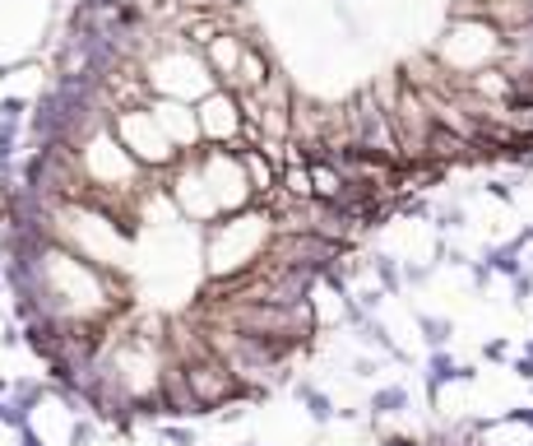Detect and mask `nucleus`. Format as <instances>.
<instances>
[{"instance_id": "f257e3e1", "label": "nucleus", "mask_w": 533, "mask_h": 446, "mask_svg": "<svg viewBox=\"0 0 533 446\" xmlns=\"http://www.w3.org/2000/svg\"><path fill=\"white\" fill-rule=\"evenodd\" d=\"M112 140L126 149V154L149 172H168L181 163V149L172 144V135L163 130V121L153 117V108H112V121H107Z\"/></svg>"}, {"instance_id": "f03ea898", "label": "nucleus", "mask_w": 533, "mask_h": 446, "mask_svg": "<svg viewBox=\"0 0 533 446\" xmlns=\"http://www.w3.org/2000/svg\"><path fill=\"white\" fill-rule=\"evenodd\" d=\"M195 126H200V144L241 154V149H246V108H241V93H232V88L204 93L200 108H195Z\"/></svg>"}, {"instance_id": "7ed1b4c3", "label": "nucleus", "mask_w": 533, "mask_h": 446, "mask_svg": "<svg viewBox=\"0 0 533 446\" xmlns=\"http://www.w3.org/2000/svg\"><path fill=\"white\" fill-rule=\"evenodd\" d=\"M385 446H455V441H413V437H390Z\"/></svg>"}]
</instances>
